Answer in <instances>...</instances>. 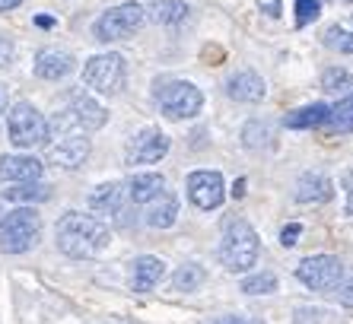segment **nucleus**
Here are the masks:
<instances>
[{
	"label": "nucleus",
	"instance_id": "obj_6",
	"mask_svg": "<svg viewBox=\"0 0 353 324\" xmlns=\"http://www.w3.org/2000/svg\"><path fill=\"white\" fill-rule=\"evenodd\" d=\"M7 130H10L13 146H19V150H32V146L48 140V121L41 118V112L32 102H17V105L10 108Z\"/></svg>",
	"mask_w": 353,
	"mask_h": 324
},
{
	"label": "nucleus",
	"instance_id": "obj_11",
	"mask_svg": "<svg viewBox=\"0 0 353 324\" xmlns=\"http://www.w3.org/2000/svg\"><path fill=\"white\" fill-rule=\"evenodd\" d=\"M169 137H165L159 128H143L137 137L128 143V162L131 165H150V162H159L169 153Z\"/></svg>",
	"mask_w": 353,
	"mask_h": 324
},
{
	"label": "nucleus",
	"instance_id": "obj_19",
	"mask_svg": "<svg viewBox=\"0 0 353 324\" xmlns=\"http://www.w3.org/2000/svg\"><path fill=\"white\" fill-rule=\"evenodd\" d=\"M328 112L331 108L325 102H312L305 108H296L283 118V128H293V130H309V128H325L328 124Z\"/></svg>",
	"mask_w": 353,
	"mask_h": 324
},
{
	"label": "nucleus",
	"instance_id": "obj_24",
	"mask_svg": "<svg viewBox=\"0 0 353 324\" xmlns=\"http://www.w3.org/2000/svg\"><path fill=\"white\" fill-rule=\"evenodd\" d=\"M204 280H207V270L201 267V264H181V267L172 274V290L191 292L204 283Z\"/></svg>",
	"mask_w": 353,
	"mask_h": 324
},
{
	"label": "nucleus",
	"instance_id": "obj_12",
	"mask_svg": "<svg viewBox=\"0 0 353 324\" xmlns=\"http://www.w3.org/2000/svg\"><path fill=\"white\" fill-rule=\"evenodd\" d=\"M67 114L74 118V124L80 130H99L102 124L108 121V112L99 105L92 96H86V92H77V96L70 99V108H67Z\"/></svg>",
	"mask_w": 353,
	"mask_h": 324
},
{
	"label": "nucleus",
	"instance_id": "obj_13",
	"mask_svg": "<svg viewBox=\"0 0 353 324\" xmlns=\"http://www.w3.org/2000/svg\"><path fill=\"white\" fill-rule=\"evenodd\" d=\"M74 70V54L64 48H41L35 54V73L41 80H64Z\"/></svg>",
	"mask_w": 353,
	"mask_h": 324
},
{
	"label": "nucleus",
	"instance_id": "obj_30",
	"mask_svg": "<svg viewBox=\"0 0 353 324\" xmlns=\"http://www.w3.org/2000/svg\"><path fill=\"white\" fill-rule=\"evenodd\" d=\"M321 13V0H296V29H305Z\"/></svg>",
	"mask_w": 353,
	"mask_h": 324
},
{
	"label": "nucleus",
	"instance_id": "obj_10",
	"mask_svg": "<svg viewBox=\"0 0 353 324\" xmlns=\"http://www.w3.org/2000/svg\"><path fill=\"white\" fill-rule=\"evenodd\" d=\"M90 156V140L83 130H58V140L48 146V159L61 169H80Z\"/></svg>",
	"mask_w": 353,
	"mask_h": 324
},
{
	"label": "nucleus",
	"instance_id": "obj_31",
	"mask_svg": "<svg viewBox=\"0 0 353 324\" xmlns=\"http://www.w3.org/2000/svg\"><path fill=\"white\" fill-rule=\"evenodd\" d=\"M299 232H303V226H299V223L283 226V232H280V245H283V248H293V245L299 242Z\"/></svg>",
	"mask_w": 353,
	"mask_h": 324
},
{
	"label": "nucleus",
	"instance_id": "obj_34",
	"mask_svg": "<svg viewBox=\"0 0 353 324\" xmlns=\"http://www.w3.org/2000/svg\"><path fill=\"white\" fill-rule=\"evenodd\" d=\"M10 57H13V45H10V41L0 35V67H7Z\"/></svg>",
	"mask_w": 353,
	"mask_h": 324
},
{
	"label": "nucleus",
	"instance_id": "obj_38",
	"mask_svg": "<svg viewBox=\"0 0 353 324\" xmlns=\"http://www.w3.org/2000/svg\"><path fill=\"white\" fill-rule=\"evenodd\" d=\"M232 194H236V197H242V194H245V181H239V185L232 188Z\"/></svg>",
	"mask_w": 353,
	"mask_h": 324
},
{
	"label": "nucleus",
	"instance_id": "obj_35",
	"mask_svg": "<svg viewBox=\"0 0 353 324\" xmlns=\"http://www.w3.org/2000/svg\"><path fill=\"white\" fill-rule=\"evenodd\" d=\"M341 302H344V305H350V308H353V276H350V283L344 286V292H341Z\"/></svg>",
	"mask_w": 353,
	"mask_h": 324
},
{
	"label": "nucleus",
	"instance_id": "obj_17",
	"mask_svg": "<svg viewBox=\"0 0 353 324\" xmlns=\"http://www.w3.org/2000/svg\"><path fill=\"white\" fill-rule=\"evenodd\" d=\"M165 276V261L157 254H143L134 261V274H131V286L134 292H147Z\"/></svg>",
	"mask_w": 353,
	"mask_h": 324
},
{
	"label": "nucleus",
	"instance_id": "obj_7",
	"mask_svg": "<svg viewBox=\"0 0 353 324\" xmlns=\"http://www.w3.org/2000/svg\"><path fill=\"white\" fill-rule=\"evenodd\" d=\"M143 17H147V13H143V7H140V3H134V0H128V3H118V7L105 10V13L96 19V26H92V35H96L99 41L131 39V35L140 29Z\"/></svg>",
	"mask_w": 353,
	"mask_h": 324
},
{
	"label": "nucleus",
	"instance_id": "obj_27",
	"mask_svg": "<svg viewBox=\"0 0 353 324\" xmlns=\"http://www.w3.org/2000/svg\"><path fill=\"white\" fill-rule=\"evenodd\" d=\"M274 290H277V276L271 270H261V274L242 280V292H248V296H268Z\"/></svg>",
	"mask_w": 353,
	"mask_h": 324
},
{
	"label": "nucleus",
	"instance_id": "obj_9",
	"mask_svg": "<svg viewBox=\"0 0 353 324\" xmlns=\"http://www.w3.org/2000/svg\"><path fill=\"white\" fill-rule=\"evenodd\" d=\"M188 197L197 210H216L226 197V185L223 175L214 169H197L188 175Z\"/></svg>",
	"mask_w": 353,
	"mask_h": 324
},
{
	"label": "nucleus",
	"instance_id": "obj_20",
	"mask_svg": "<svg viewBox=\"0 0 353 324\" xmlns=\"http://www.w3.org/2000/svg\"><path fill=\"white\" fill-rule=\"evenodd\" d=\"M175 219H179V201H175V194L163 191L157 201H150V207H147V226L169 229Z\"/></svg>",
	"mask_w": 353,
	"mask_h": 324
},
{
	"label": "nucleus",
	"instance_id": "obj_23",
	"mask_svg": "<svg viewBox=\"0 0 353 324\" xmlns=\"http://www.w3.org/2000/svg\"><path fill=\"white\" fill-rule=\"evenodd\" d=\"M150 17L159 26H179L181 19L188 17V3H185V0H153Z\"/></svg>",
	"mask_w": 353,
	"mask_h": 324
},
{
	"label": "nucleus",
	"instance_id": "obj_37",
	"mask_svg": "<svg viewBox=\"0 0 353 324\" xmlns=\"http://www.w3.org/2000/svg\"><path fill=\"white\" fill-rule=\"evenodd\" d=\"M35 26H41V29H51V26H54V19H51V17H35Z\"/></svg>",
	"mask_w": 353,
	"mask_h": 324
},
{
	"label": "nucleus",
	"instance_id": "obj_5",
	"mask_svg": "<svg viewBox=\"0 0 353 324\" xmlns=\"http://www.w3.org/2000/svg\"><path fill=\"white\" fill-rule=\"evenodd\" d=\"M124 80H128V64L118 51H105V54H96L86 61L83 67V83L90 90L102 92V96H115L124 90Z\"/></svg>",
	"mask_w": 353,
	"mask_h": 324
},
{
	"label": "nucleus",
	"instance_id": "obj_18",
	"mask_svg": "<svg viewBox=\"0 0 353 324\" xmlns=\"http://www.w3.org/2000/svg\"><path fill=\"white\" fill-rule=\"evenodd\" d=\"M163 191H165V179L159 172H143V175H134V179L128 181V197H131L134 203L157 201Z\"/></svg>",
	"mask_w": 353,
	"mask_h": 324
},
{
	"label": "nucleus",
	"instance_id": "obj_25",
	"mask_svg": "<svg viewBox=\"0 0 353 324\" xmlns=\"http://www.w3.org/2000/svg\"><path fill=\"white\" fill-rule=\"evenodd\" d=\"M328 128L337 130V134H353V96L341 99L328 112Z\"/></svg>",
	"mask_w": 353,
	"mask_h": 324
},
{
	"label": "nucleus",
	"instance_id": "obj_33",
	"mask_svg": "<svg viewBox=\"0 0 353 324\" xmlns=\"http://www.w3.org/2000/svg\"><path fill=\"white\" fill-rule=\"evenodd\" d=\"M341 185H344V191H347V213L353 216V169H350V172H344Z\"/></svg>",
	"mask_w": 353,
	"mask_h": 324
},
{
	"label": "nucleus",
	"instance_id": "obj_8",
	"mask_svg": "<svg viewBox=\"0 0 353 324\" xmlns=\"http://www.w3.org/2000/svg\"><path fill=\"white\" fill-rule=\"evenodd\" d=\"M296 280L315 292H331L344 283V261L334 254H312V258L299 261Z\"/></svg>",
	"mask_w": 353,
	"mask_h": 324
},
{
	"label": "nucleus",
	"instance_id": "obj_26",
	"mask_svg": "<svg viewBox=\"0 0 353 324\" xmlns=\"http://www.w3.org/2000/svg\"><path fill=\"white\" fill-rule=\"evenodd\" d=\"M321 41H325L331 51L353 54V32H347V29H341V26H328V29H325V35H321Z\"/></svg>",
	"mask_w": 353,
	"mask_h": 324
},
{
	"label": "nucleus",
	"instance_id": "obj_16",
	"mask_svg": "<svg viewBox=\"0 0 353 324\" xmlns=\"http://www.w3.org/2000/svg\"><path fill=\"white\" fill-rule=\"evenodd\" d=\"M45 165L35 156H0V179L3 181H39Z\"/></svg>",
	"mask_w": 353,
	"mask_h": 324
},
{
	"label": "nucleus",
	"instance_id": "obj_3",
	"mask_svg": "<svg viewBox=\"0 0 353 324\" xmlns=\"http://www.w3.org/2000/svg\"><path fill=\"white\" fill-rule=\"evenodd\" d=\"M41 235V216L32 207H19L0 216V252L7 254H23L35 248Z\"/></svg>",
	"mask_w": 353,
	"mask_h": 324
},
{
	"label": "nucleus",
	"instance_id": "obj_39",
	"mask_svg": "<svg viewBox=\"0 0 353 324\" xmlns=\"http://www.w3.org/2000/svg\"><path fill=\"white\" fill-rule=\"evenodd\" d=\"M3 102H7V99H3V90H0V112H3Z\"/></svg>",
	"mask_w": 353,
	"mask_h": 324
},
{
	"label": "nucleus",
	"instance_id": "obj_36",
	"mask_svg": "<svg viewBox=\"0 0 353 324\" xmlns=\"http://www.w3.org/2000/svg\"><path fill=\"white\" fill-rule=\"evenodd\" d=\"M23 0H0V13H7V10H17Z\"/></svg>",
	"mask_w": 353,
	"mask_h": 324
},
{
	"label": "nucleus",
	"instance_id": "obj_29",
	"mask_svg": "<svg viewBox=\"0 0 353 324\" xmlns=\"http://www.w3.org/2000/svg\"><path fill=\"white\" fill-rule=\"evenodd\" d=\"M347 86H353V77L344 67H331V70L321 73V90L337 92V90H347Z\"/></svg>",
	"mask_w": 353,
	"mask_h": 324
},
{
	"label": "nucleus",
	"instance_id": "obj_32",
	"mask_svg": "<svg viewBox=\"0 0 353 324\" xmlns=\"http://www.w3.org/2000/svg\"><path fill=\"white\" fill-rule=\"evenodd\" d=\"M201 324H261V318H245V315H220V318H210V321H201Z\"/></svg>",
	"mask_w": 353,
	"mask_h": 324
},
{
	"label": "nucleus",
	"instance_id": "obj_22",
	"mask_svg": "<svg viewBox=\"0 0 353 324\" xmlns=\"http://www.w3.org/2000/svg\"><path fill=\"white\" fill-rule=\"evenodd\" d=\"M51 197V188L41 181H13V188H3V201L13 203H41Z\"/></svg>",
	"mask_w": 353,
	"mask_h": 324
},
{
	"label": "nucleus",
	"instance_id": "obj_4",
	"mask_svg": "<svg viewBox=\"0 0 353 324\" xmlns=\"http://www.w3.org/2000/svg\"><path fill=\"white\" fill-rule=\"evenodd\" d=\"M157 102L169 121H188L204 108V92L188 80H163L157 83Z\"/></svg>",
	"mask_w": 353,
	"mask_h": 324
},
{
	"label": "nucleus",
	"instance_id": "obj_15",
	"mask_svg": "<svg viewBox=\"0 0 353 324\" xmlns=\"http://www.w3.org/2000/svg\"><path fill=\"white\" fill-rule=\"evenodd\" d=\"M264 92H268V86L255 70H239L226 83V96L236 99V102H261Z\"/></svg>",
	"mask_w": 353,
	"mask_h": 324
},
{
	"label": "nucleus",
	"instance_id": "obj_1",
	"mask_svg": "<svg viewBox=\"0 0 353 324\" xmlns=\"http://www.w3.org/2000/svg\"><path fill=\"white\" fill-rule=\"evenodd\" d=\"M54 239H58V248L67 258L90 261L108 245L112 232L102 219L90 216V213H64L54 226Z\"/></svg>",
	"mask_w": 353,
	"mask_h": 324
},
{
	"label": "nucleus",
	"instance_id": "obj_2",
	"mask_svg": "<svg viewBox=\"0 0 353 324\" xmlns=\"http://www.w3.org/2000/svg\"><path fill=\"white\" fill-rule=\"evenodd\" d=\"M258 232L248 226L245 219H226V229H223V242H220V261L223 267L232 270V274H242L252 264H258Z\"/></svg>",
	"mask_w": 353,
	"mask_h": 324
},
{
	"label": "nucleus",
	"instance_id": "obj_28",
	"mask_svg": "<svg viewBox=\"0 0 353 324\" xmlns=\"http://www.w3.org/2000/svg\"><path fill=\"white\" fill-rule=\"evenodd\" d=\"M242 140H245V146H248V150H258V146H268V143H271V128H268V124H258V121H252V124H245V130H242Z\"/></svg>",
	"mask_w": 353,
	"mask_h": 324
},
{
	"label": "nucleus",
	"instance_id": "obj_21",
	"mask_svg": "<svg viewBox=\"0 0 353 324\" xmlns=\"http://www.w3.org/2000/svg\"><path fill=\"white\" fill-rule=\"evenodd\" d=\"M121 197H124V185L118 181H108V185H99L90 194V207L92 213H102V216H115L121 210Z\"/></svg>",
	"mask_w": 353,
	"mask_h": 324
},
{
	"label": "nucleus",
	"instance_id": "obj_14",
	"mask_svg": "<svg viewBox=\"0 0 353 324\" xmlns=\"http://www.w3.org/2000/svg\"><path fill=\"white\" fill-rule=\"evenodd\" d=\"M334 197V181L321 172H305L296 181V201L299 203H325Z\"/></svg>",
	"mask_w": 353,
	"mask_h": 324
}]
</instances>
